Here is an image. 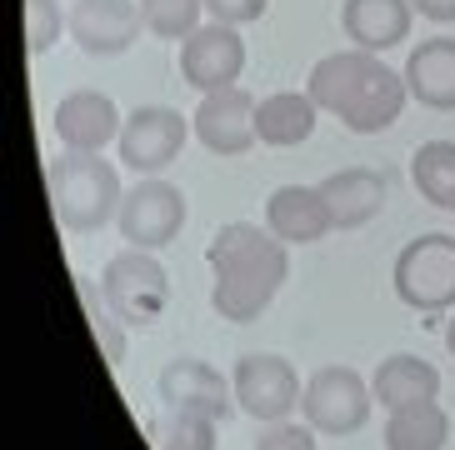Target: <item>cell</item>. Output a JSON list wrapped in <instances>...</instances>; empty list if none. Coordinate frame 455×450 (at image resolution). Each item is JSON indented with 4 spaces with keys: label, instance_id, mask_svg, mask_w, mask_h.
<instances>
[{
    "label": "cell",
    "instance_id": "1",
    "mask_svg": "<svg viewBox=\"0 0 455 450\" xmlns=\"http://www.w3.org/2000/svg\"><path fill=\"white\" fill-rule=\"evenodd\" d=\"M211 261V305L215 316L230 325H251L270 310V301L281 295L285 276H291V245L270 236V225L230 221L215 230V240L205 245Z\"/></svg>",
    "mask_w": 455,
    "mask_h": 450
},
{
    "label": "cell",
    "instance_id": "2",
    "mask_svg": "<svg viewBox=\"0 0 455 450\" xmlns=\"http://www.w3.org/2000/svg\"><path fill=\"white\" fill-rule=\"evenodd\" d=\"M310 100L335 116L346 125L350 135H375V131H390L395 120H401L405 100V76L401 70H390L380 55L371 51H335V55H321L315 66H310V80H306Z\"/></svg>",
    "mask_w": 455,
    "mask_h": 450
},
{
    "label": "cell",
    "instance_id": "3",
    "mask_svg": "<svg viewBox=\"0 0 455 450\" xmlns=\"http://www.w3.org/2000/svg\"><path fill=\"white\" fill-rule=\"evenodd\" d=\"M45 190H51V211L60 230L70 236H91L110 215H121V175L100 150H60L45 160Z\"/></svg>",
    "mask_w": 455,
    "mask_h": 450
},
{
    "label": "cell",
    "instance_id": "4",
    "mask_svg": "<svg viewBox=\"0 0 455 450\" xmlns=\"http://www.w3.org/2000/svg\"><path fill=\"white\" fill-rule=\"evenodd\" d=\"M390 285H395V301L420 316L455 310V236L430 230V236L405 240L390 270Z\"/></svg>",
    "mask_w": 455,
    "mask_h": 450
},
{
    "label": "cell",
    "instance_id": "5",
    "mask_svg": "<svg viewBox=\"0 0 455 450\" xmlns=\"http://www.w3.org/2000/svg\"><path fill=\"white\" fill-rule=\"evenodd\" d=\"M95 285L125 325H156L171 305V270L161 265L156 251H135V245L110 255Z\"/></svg>",
    "mask_w": 455,
    "mask_h": 450
},
{
    "label": "cell",
    "instance_id": "6",
    "mask_svg": "<svg viewBox=\"0 0 455 450\" xmlns=\"http://www.w3.org/2000/svg\"><path fill=\"white\" fill-rule=\"evenodd\" d=\"M375 390L361 371L350 366H321V371L306 381V396H300V415L315 436H350L371 421Z\"/></svg>",
    "mask_w": 455,
    "mask_h": 450
},
{
    "label": "cell",
    "instance_id": "7",
    "mask_svg": "<svg viewBox=\"0 0 455 450\" xmlns=\"http://www.w3.org/2000/svg\"><path fill=\"white\" fill-rule=\"evenodd\" d=\"M116 225H121L125 245L161 255L165 245L186 230V196H180L171 181H161V175H140V181L125 190Z\"/></svg>",
    "mask_w": 455,
    "mask_h": 450
},
{
    "label": "cell",
    "instance_id": "8",
    "mask_svg": "<svg viewBox=\"0 0 455 450\" xmlns=\"http://www.w3.org/2000/svg\"><path fill=\"white\" fill-rule=\"evenodd\" d=\"M230 385H235V406L260 425L291 421L306 396V381L285 356H241L230 366Z\"/></svg>",
    "mask_w": 455,
    "mask_h": 450
},
{
    "label": "cell",
    "instance_id": "9",
    "mask_svg": "<svg viewBox=\"0 0 455 450\" xmlns=\"http://www.w3.org/2000/svg\"><path fill=\"white\" fill-rule=\"evenodd\" d=\"M186 116L175 106H135L121 125V165H131L135 175H161L165 165H175V156L186 150Z\"/></svg>",
    "mask_w": 455,
    "mask_h": 450
},
{
    "label": "cell",
    "instance_id": "10",
    "mask_svg": "<svg viewBox=\"0 0 455 450\" xmlns=\"http://www.w3.org/2000/svg\"><path fill=\"white\" fill-rule=\"evenodd\" d=\"M156 396H161V411H201L220 425L241 411L235 406V385L201 356H175L161 371V381H156Z\"/></svg>",
    "mask_w": 455,
    "mask_h": 450
},
{
    "label": "cell",
    "instance_id": "11",
    "mask_svg": "<svg viewBox=\"0 0 455 450\" xmlns=\"http://www.w3.org/2000/svg\"><path fill=\"white\" fill-rule=\"evenodd\" d=\"M180 76H186V85H196L201 95L211 91H226V85H235L245 70V40H241V26H220V20H211V26L190 30L186 40H180Z\"/></svg>",
    "mask_w": 455,
    "mask_h": 450
},
{
    "label": "cell",
    "instance_id": "12",
    "mask_svg": "<svg viewBox=\"0 0 455 450\" xmlns=\"http://www.w3.org/2000/svg\"><path fill=\"white\" fill-rule=\"evenodd\" d=\"M255 100L245 85H226V91H211L196 106V116H190V131H196V141H201L211 156H245V150L260 141L255 135Z\"/></svg>",
    "mask_w": 455,
    "mask_h": 450
},
{
    "label": "cell",
    "instance_id": "13",
    "mask_svg": "<svg viewBox=\"0 0 455 450\" xmlns=\"http://www.w3.org/2000/svg\"><path fill=\"white\" fill-rule=\"evenodd\" d=\"M140 0H76L70 5V40L95 60L125 55L140 40Z\"/></svg>",
    "mask_w": 455,
    "mask_h": 450
},
{
    "label": "cell",
    "instance_id": "14",
    "mask_svg": "<svg viewBox=\"0 0 455 450\" xmlns=\"http://www.w3.org/2000/svg\"><path fill=\"white\" fill-rule=\"evenodd\" d=\"M55 135L66 150H106L110 141H121L125 116L116 110L106 91H70L51 116Z\"/></svg>",
    "mask_w": 455,
    "mask_h": 450
},
{
    "label": "cell",
    "instance_id": "15",
    "mask_svg": "<svg viewBox=\"0 0 455 450\" xmlns=\"http://www.w3.org/2000/svg\"><path fill=\"white\" fill-rule=\"evenodd\" d=\"M266 225H270V236L285 240V245H315V240H325L335 230L321 186H281V190H270Z\"/></svg>",
    "mask_w": 455,
    "mask_h": 450
},
{
    "label": "cell",
    "instance_id": "16",
    "mask_svg": "<svg viewBox=\"0 0 455 450\" xmlns=\"http://www.w3.org/2000/svg\"><path fill=\"white\" fill-rule=\"evenodd\" d=\"M321 196H325V205H331L335 230H355V225L375 221V215L386 211L390 181H386V171H375V165H350V171L325 175Z\"/></svg>",
    "mask_w": 455,
    "mask_h": 450
},
{
    "label": "cell",
    "instance_id": "17",
    "mask_svg": "<svg viewBox=\"0 0 455 450\" xmlns=\"http://www.w3.org/2000/svg\"><path fill=\"white\" fill-rule=\"evenodd\" d=\"M411 15H415L411 0H346L340 26H346V40L355 51L386 55L401 40H411Z\"/></svg>",
    "mask_w": 455,
    "mask_h": 450
},
{
    "label": "cell",
    "instance_id": "18",
    "mask_svg": "<svg viewBox=\"0 0 455 450\" xmlns=\"http://www.w3.org/2000/svg\"><path fill=\"white\" fill-rule=\"evenodd\" d=\"M401 76H405V91L426 110H455V36L420 40Z\"/></svg>",
    "mask_w": 455,
    "mask_h": 450
},
{
    "label": "cell",
    "instance_id": "19",
    "mask_svg": "<svg viewBox=\"0 0 455 450\" xmlns=\"http://www.w3.org/2000/svg\"><path fill=\"white\" fill-rule=\"evenodd\" d=\"M371 390H375V406H386V415L405 411V406H426V400L441 396V371L430 360L401 350V356H386L375 366Z\"/></svg>",
    "mask_w": 455,
    "mask_h": 450
},
{
    "label": "cell",
    "instance_id": "20",
    "mask_svg": "<svg viewBox=\"0 0 455 450\" xmlns=\"http://www.w3.org/2000/svg\"><path fill=\"white\" fill-rule=\"evenodd\" d=\"M315 116H321V106L310 100V91L260 95V106H255V135H260V146H270V150L306 146L310 135H315Z\"/></svg>",
    "mask_w": 455,
    "mask_h": 450
},
{
    "label": "cell",
    "instance_id": "21",
    "mask_svg": "<svg viewBox=\"0 0 455 450\" xmlns=\"http://www.w3.org/2000/svg\"><path fill=\"white\" fill-rule=\"evenodd\" d=\"M445 440H451V415L435 400L386 415V450H445Z\"/></svg>",
    "mask_w": 455,
    "mask_h": 450
},
{
    "label": "cell",
    "instance_id": "22",
    "mask_svg": "<svg viewBox=\"0 0 455 450\" xmlns=\"http://www.w3.org/2000/svg\"><path fill=\"white\" fill-rule=\"evenodd\" d=\"M411 181L430 205L455 211V141H426L411 156Z\"/></svg>",
    "mask_w": 455,
    "mask_h": 450
},
{
    "label": "cell",
    "instance_id": "23",
    "mask_svg": "<svg viewBox=\"0 0 455 450\" xmlns=\"http://www.w3.org/2000/svg\"><path fill=\"white\" fill-rule=\"evenodd\" d=\"M76 295H81V305H85V320H91V335H95V345H100L106 366H121L125 360V320L106 305V295H100L95 280H76Z\"/></svg>",
    "mask_w": 455,
    "mask_h": 450
},
{
    "label": "cell",
    "instance_id": "24",
    "mask_svg": "<svg viewBox=\"0 0 455 450\" xmlns=\"http://www.w3.org/2000/svg\"><path fill=\"white\" fill-rule=\"evenodd\" d=\"M220 440V421L201 411H165L156 425V446L161 450H215Z\"/></svg>",
    "mask_w": 455,
    "mask_h": 450
},
{
    "label": "cell",
    "instance_id": "25",
    "mask_svg": "<svg viewBox=\"0 0 455 450\" xmlns=\"http://www.w3.org/2000/svg\"><path fill=\"white\" fill-rule=\"evenodd\" d=\"M205 0H140V20L156 40H186L190 30H201Z\"/></svg>",
    "mask_w": 455,
    "mask_h": 450
},
{
    "label": "cell",
    "instance_id": "26",
    "mask_svg": "<svg viewBox=\"0 0 455 450\" xmlns=\"http://www.w3.org/2000/svg\"><path fill=\"white\" fill-rule=\"evenodd\" d=\"M70 30V15L60 11V0H26V51L41 60L55 51V40Z\"/></svg>",
    "mask_w": 455,
    "mask_h": 450
},
{
    "label": "cell",
    "instance_id": "27",
    "mask_svg": "<svg viewBox=\"0 0 455 450\" xmlns=\"http://www.w3.org/2000/svg\"><path fill=\"white\" fill-rule=\"evenodd\" d=\"M255 450H321V446H315V430L310 425L275 421V425H266V436L255 440Z\"/></svg>",
    "mask_w": 455,
    "mask_h": 450
},
{
    "label": "cell",
    "instance_id": "28",
    "mask_svg": "<svg viewBox=\"0 0 455 450\" xmlns=\"http://www.w3.org/2000/svg\"><path fill=\"white\" fill-rule=\"evenodd\" d=\"M266 5L270 0H205V15L220 20V26H251V20L266 15Z\"/></svg>",
    "mask_w": 455,
    "mask_h": 450
},
{
    "label": "cell",
    "instance_id": "29",
    "mask_svg": "<svg viewBox=\"0 0 455 450\" xmlns=\"http://www.w3.org/2000/svg\"><path fill=\"white\" fill-rule=\"evenodd\" d=\"M415 15H426L435 26H455V0H411Z\"/></svg>",
    "mask_w": 455,
    "mask_h": 450
},
{
    "label": "cell",
    "instance_id": "30",
    "mask_svg": "<svg viewBox=\"0 0 455 450\" xmlns=\"http://www.w3.org/2000/svg\"><path fill=\"white\" fill-rule=\"evenodd\" d=\"M445 350L455 356V316H451V325H445Z\"/></svg>",
    "mask_w": 455,
    "mask_h": 450
}]
</instances>
